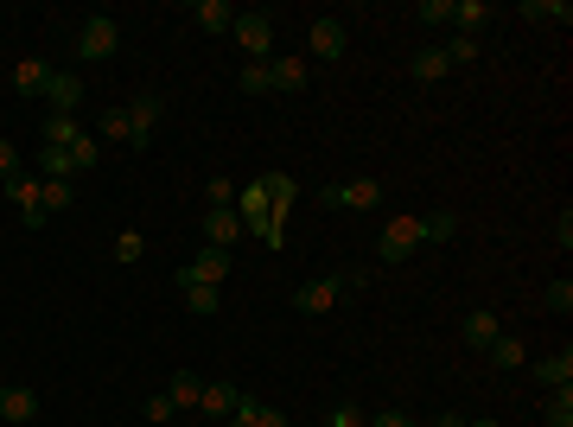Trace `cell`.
<instances>
[{"label":"cell","mask_w":573,"mask_h":427,"mask_svg":"<svg viewBox=\"0 0 573 427\" xmlns=\"http://www.w3.org/2000/svg\"><path fill=\"white\" fill-rule=\"evenodd\" d=\"M363 287H370V275H319V281H306L300 294H293V306L319 319V313H332L344 294H363Z\"/></svg>","instance_id":"1"},{"label":"cell","mask_w":573,"mask_h":427,"mask_svg":"<svg viewBox=\"0 0 573 427\" xmlns=\"http://www.w3.org/2000/svg\"><path fill=\"white\" fill-rule=\"evenodd\" d=\"M115 51H121V26L109 20V13L83 20V32H77V58H83V64H109Z\"/></svg>","instance_id":"2"},{"label":"cell","mask_w":573,"mask_h":427,"mask_svg":"<svg viewBox=\"0 0 573 427\" xmlns=\"http://www.w3.org/2000/svg\"><path fill=\"white\" fill-rule=\"evenodd\" d=\"M7 185V198H13V211H20V224L26 230H45L51 217H45V198H39V185L45 179H32V173H13V179H0Z\"/></svg>","instance_id":"3"},{"label":"cell","mask_w":573,"mask_h":427,"mask_svg":"<svg viewBox=\"0 0 573 427\" xmlns=\"http://www.w3.org/2000/svg\"><path fill=\"white\" fill-rule=\"evenodd\" d=\"M236 45L249 51V64H268V51H274V13H236Z\"/></svg>","instance_id":"4"},{"label":"cell","mask_w":573,"mask_h":427,"mask_svg":"<svg viewBox=\"0 0 573 427\" xmlns=\"http://www.w3.org/2000/svg\"><path fill=\"white\" fill-rule=\"evenodd\" d=\"M414 249H421V217H389L376 236V255L382 262H408Z\"/></svg>","instance_id":"5"},{"label":"cell","mask_w":573,"mask_h":427,"mask_svg":"<svg viewBox=\"0 0 573 427\" xmlns=\"http://www.w3.org/2000/svg\"><path fill=\"white\" fill-rule=\"evenodd\" d=\"M325 204H332V211H376L382 179H338V185H325Z\"/></svg>","instance_id":"6"},{"label":"cell","mask_w":573,"mask_h":427,"mask_svg":"<svg viewBox=\"0 0 573 427\" xmlns=\"http://www.w3.org/2000/svg\"><path fill=\"white\" fill-rule=\"evenodd\" d=\"M223 275H230V249L204 243V249H198V262H185V268H179L172 281H179V287H217Z\"/></svg>","instance_id":"7"},{"label":"cell","mask_w":573,"mask_h":427,"mask_svg":"<svg viewBox=\"0 0 573 427\" xmlns=\"http://www.w3.org/2000/svg\"><path fill=\"white\" fill-rule=\"evenodd\" d=\"M160 115H166V102L153 96V90L128 102V122H134V134H128V147H134V153H147V147H153V128H160Z\"/></svg>","instance_id":"8"},{"label":"cell","mask_w":573,"mask_h":427,"mask_svg":"<svg viewBox=\"0 0 573 427\" xmlns=\"http://www.w3.org/2000/svg\"><path fill=\"white\" fill-rule=\"evenodd\" d=\"M306 45H312V58H319V64H338L344 45H351V32H344V20H312L306 26Z\"/></svg>","instance_id":"9"},{"label":"cell","mask_w":573,"mask_h":427,"mask_svg":"<svg viewBox=\"0 0 573 427\" xmlns=\"http://www.w3.org/2000/svg\"><path fill=\"white\" fill-rule=\"evenodd\" d=\"M45 102H51V115H77V102H83V71H51Z\"/></svg>","instance_id":"10"},{"label":"cell","mask_w":573,"mask_h":427,"mask_svg":"<svg viewBox=\"0 0 573 427\" xmlns=\"http://www.w3.org/2000/svg\"><path fill=\"white\" fill-rule=\"evenodd\" d=\"M236 402H242V389H236V383H204V396H198V415L223 427V421L236 415Z\"/></svg>","instance_id":"11"},{"label":"cell","mask_w":573,"mask_h":427,"mask_svg":"<svg viewBox=\"0 0 573 427\" xmlns=\"http://www.w3.org/2000/svg\"><path fill=\"white\" fill-rule=\"evenodd\" d=\"M32 415H39V389H26V383H7V389H0V421L26 427Z\"/></svg>","instance_id":"12"},{"label":"cell","mask_w":573,"mask_h":427,"mask_svg":"<svg viewBox=\"0 0 573 427\" xmlns=\"http://www.w3.org/2000/svg\"><path fill=\"white\" fill-rule=\"evenodd\" d=\"M236 236H242V217H236V204H211V211H204V243L230 249Z\"/></svg>","instance_id":"13"},{"label":"cell","mask_w":573,"mask_h":427,"mask_svg":"<svg viewBox=\"0 0 573 427\" xmlns=\"http://www.w3.org/2000/svg\"><path fill=\"white\" fill-rule=\"evenodd\" d=\"M497 332H503V319L491 313V306H472V313L459 319V338H465V345H472V351H484V345H491Z\"/></svg>","instance_id":"14"},{"label":"cell","mask_w":573,"mask_h":427,"mask_svg":"<svg viewBox=\"0 0 573 427\" xmlns=\"http://www.w3.org/2000/svg\"><path fill=\"white\" fill-rule=\"evenodd\" d=\"M497 20V7L491 0H453V26H459V39H478L484 26Z\"/></svg>","instance_id":"15"},{"label":"cell","mask_w":573,"mask_h":427,"mask_svg":"<svg viewBox=\"0 0 573 427\" xmlns=\"http://www.w3.org/2000/svg\"><path fill=\"white\" fill-rule=\"evenodd\" d=\"M262 185H268V211H274V224H287L293 198H300V185H293V173H262Z\"/></svg>","instance_id":"16"},{"label":"cell","mask_w":573,"mask_h":427,"mask_svg":"<svg viewBox=\"0 0 573 427\" xmlns=\"http://www.w3.org/2000/svg\"><path fill=\"white\" fill-rule=\"evenodd\" d=\"M268 77H274V90H287V96H300L306 90V58H268Z\"/></svg>","instance_id":"17"},{"label":"cell","mask_w":573,"mask_h":427,"mask_svg":"<svg viewBox=\"0 0 573 427\" xmlns=\"http://www.w3.org/2000/svg\"><path fill=\"white\" fill-rule=\"evenodd\" d=\"M45 83H51L45 58H20V64H13V90H20V96H45Z\"/></svg>","instance_id":"18"},{"label":"cell","mask_w":573,"mask_h":427,"mask_svg":"<svg viewBox=\"0 0 573 427\" xmlns=\"http://www.w3.org/2000/svg\"><path fill=\"white\" fill-rule=\"evenodd\" d=\"M446 71H453V64H446L440 45H427V51H414V58H408V77H414V83H440Z\"/></svg>","instance_id":"19"},{"label":"cell","mask_w":573,"mask_h":427,"mask_svg":"<svg viewBox=\"0 0 573 427\" xmlns=\"http://www.w3.org/2000/svg\"><path fill=\"white\" fill-rule=\"evenodd\" d=\"M191 20H198L204 32H230V26H236V7H230V0H198V7H191Z\"/></svg>","instance_id":"20"},{"label":"cell","mask_w":573,"mask_h":427,"mask_svg":"<svg viewBox=\"0 0 573 427\" xmlns=\"http://www.w3.org/2000/svg\"><path fill=\"white\" fill-rule=\"evenodd\" d=\"M484 351H491V364H497V370H523V364H529L523 338H510V332H497V338H491V345H484Z\"/></svg>","instance_id":"21"},{"label":"cell","mask_w":573,"mask_h":427,"mask_svg":"<svg viewBox=\"0 0 573 427\" xmlns=\"http://www.w3.org/2000/svg\"><path fill=\"white\" fill-rule=\"evenodd\" d=\"M166 396H172V408H198V396H204V377H198V370H172Z\"/></svg>","instance_id":"22"},{"label":"cell","mask_w":573,"mask_h":427,"mask_svg":"<svg viewBox=\"0 0 573 427\" xmlns=\"http://www.w3.org/2000/svg\"><path fill=\"white\" fill-rule=\"evenodd\" d=\"M535 383H548V389H567L573 383V351H554L535 364Z\"/></svg>","instance_id":"23"},{"label":"cell","mask_w":573,"mask_h":427,"mask_svg":"<svg viewBox=\"0 0 573 427\" xmlns=\"http://www.w3.org/2000/svg\"><path fill=\"white\" fill-rule=\"evenodd\" d=\"M96 160H102V141L96 134H77L71 141V173H96Z\"/></svg>","instance_id":"24"},{"label":"cell","mask_w":573,"mask_h":427,"mask_svg":"<svg viewBox=\"0 0 573 427\" xmlns=\"http://www.w3.org/2000/svg\"><path fill=\"white\" fill-rule=\"evenodd\" d=\"M39 198H45V217H58V211H71V198H77V192H71V179H45V185H39Z\"/></svg>","instance_id":"25"},{"label":"cell","mask_w":573,"mask_h":427,"mask_svg":"<svg viewBox=\"0 0 573 427\" xmlns=\"http://www.w3.org/2000/svg\"><path fill=\"white\" fill-rule=\"evenodd\" d=\"M77 134H83L77 115H51V122H45V147H71Z\"/></svg>","instance_id":"26"},{"label":"cell","mask_w":573,"mask_h":427,"mask_svg":"<svg viewBox=\"0 0 573 427\" xmlns=\"http://www.w3.org/2000/svg\"><path fill=\"white\" fill-rule=\"evenodd\" d=\"M453 230H459V217H453V211H427V217H421V243H446Z\"/></svg>","instance_id":"27"},{"label":"cell","mask_w":573,"mask_h":427,"mask_svg":"<svg viewBox=\"0 0 573 427\" xmlns=\"http://www.w3.org/2000/svg\"><path fill=\"white\" fill-rule=\"evenodd\" d=\"M523 20H573V7H567V0H523Z\"/></svg>","instance_id":"28"},{"label":"cell","mask_w":573,"mask_h":427,"mask_svg":"<svg viewBox=\"0 0 573 427\" xmlns=\"http://www.w3.org/2000/svg\"><path fill=\"white\" fill-rule=\"evenodd\" d=\"M542 427H573V383H567V389H554V402H548Z\"/></svg>","instance_id":"29"},{"label":"cell","mask_w":573,"mask_h":427,"mask_svg":"<svg viewBox=\"0 0 573 427\" xmlns=\"http://www.w3.org/2000/svg\"><path fill=\"white\" fill-rule=\"evenodd\" d=\"M39 173L45 179H71V147H45L39 153Z\"/></svg>","instance_id":"30"},{"label":"cell","mask_w":573,"mask_h":427,"mask_svg":"<svg viewBox=\"0 0 573 427\" xmlns=\"http://www.w3.org/2000/svg\"><path fill=\"white\" fill-rule=\"evenodd\" d=\"M236 90H242V96H268V90H274V77H268V64H249V71H242V77H236Z\"/></svg>","instance_id":"31"},{"label":"cell","mask_w":573,"mask_h":427,"mask_svg":"<svg viewBox=\"0 0 573 427\" xmlns=\"http://www.w3.org/2000/svg\"><path fill=\"white\" fill-rule=\"evenodd\" d=\"M242 415H249V427H287V415H281V408H268V402H249V396H242Z\"/></svg>","instance_id":"32"},{"label":"cell","mask_w":573,"mask_h":427,"mask_svg":"<svg viewBox=\"0 0 573 427\" xmlns=\"http://www.w3.org/2000/svg\"><path fill=\"white\" fill-rule=\"evenodd\" d=\"M414 20H421V26H453V0H421Z\"/></svg>","instance_id":"33"},{"label":"cell","mask_w":573,"mask_h":427,"mask_svg":"<svg viewBox=\"0 0 573 427\" xmlns=\"http://www.w3.org/2000/svg\"><path fill=\"white\" fill-rule=\"evenodd\" d=\"M141 255H147V236L141 230H121L115 236V262H141Z\"/></svg>","instance_id":"34"},{"label":"cell","mask_w":573,"mask_h":427,"mask_svg":"<svg viewBox=\"0 0 573 427\" xmlns=\"http://www.w3.org/2000/svg\"><path fill=\"white\" fill-rule=\"evenodd\" d=\"M134 122H128V109H102V141H128Z\"/></svg>","instance_id":"35"},{"label":"cell","mask_w":573,"mask_h":427,"mask_svg":"<svg viewBox=\"0 0 573 427\" xmlns=\"http://www.w3.org/2000/svg\"><path fill=\"white\" fill-rule=\"evenodd\" d=\"M440 51H446L453 71H459V64H478V39H459V32H453V45H440Z\"/></svg>","instance_id":"36"},{"label":"cell","mask_w":573,"mask_h":427,"mask_svg":"<svg viewBox=\"0 0 573 427\" xmlns=\"http://www.w3.org/2000/svg\"><path fill=\"white\" fill-rule=\"evenodd\" d=\"M542 300H548V313H573V281H567V275H561V281H548V294H542Z\"/></svg>","instance_id":"37"},{"label":"cell","mask_w":573,"mask_h":427,"mask_svg":"<svg viewBox=\"0 0 573 427\" xmlns=\"http://www.w3.org/2000/svg\"><path fill=\"white\" fill-rule=\"evenodd\" d=\"M185 306H191V313H204V319H211L223 300H217V287H185Z\"/></svg>","instance_id":"38"},{"label":"cell","mask_w":573,"mask_h":427,"mask_svg":"<svg viewBox=\"0 0 573 427\" xmlns=\"http://www.w3.org/2000/svg\"><path fill=\"white\" fill-rule=\"evenodd\" d=\"M172 415H179V408H172V396H166V389H160V396H147V421H153V427H160V421H172Z\"/></svg>","instance_id":"39"},{"label":"cell","mask_w":573,"mask_h":427,"mask_svg":"<svg viewBox=\"0 0 573 427\" xmlns=\"http://www.w3.org/2000/svg\"><path fill=\"white\" fill-rule=\"evenodd\" d=\"M325 427H370V415H357V408H344V402H338V408H332V421H325Z\"/></svg>","instance_id":"40"},{"label":"cell","mask_w":573,"mask_h":427,"mask_svg":"<svg viewBox=\"0 0 573 427\" xmlns=\"http://www.w3.org/2000/svg\"><path fill=\"white\" fill-rule=\"evenodd\" d=\"M13 173H20V147L0 141V179H13Z\"/></svg>","instance_id":"41"},{"label":"cell","mask_w":573,"mask_h":427,"mask_svg":"<svg viewBox=\"0 0 573 427\" xmlns=\"http://www.w3.org/2000/svg\"><path fill=\"white\" fill-rule=\"evenodd\" d=\"M204 192H211V204H236V185H230V179H211Z\"/></svg>","instance_id":"42"},{"label":"cell","mask_w":573,"mask_h":427,"mask_svg":"<svg viewBox=\"0 0 573 427\" xmlns=\"http://www.w3.org/2000/svg\"><path fill=\"white\" fill-rule=\"evenodd\" d=\"M370 427H414L402 408H382V415H370Z\"/></svg>","instance_id":"43"},{"label":"cell","mask_w":573,"mask_h":427,"mask_svg":"<svg viewBox=\"0 0 573 427\" xmlns=\"http://www.w3.org/2000/svg\"><path fill=\"white\" fill-rule=\"evenodd\" d=\"M433 427H465V421H459V415H440V421H433Z\"/></svg>","instance_id":"44"},{"label":"cell","mask_w":573,"mask_h":427,"mask_svg":"<svg viewBox=\"0 0 573 427\" xmlns=\"http://www.w3.org/2000/svg\"><path fill=\"white\" fill-rule=\"evenodd\" d=\"M465 427H497V421H465Z\"/></svg>","instance_id":"45"}]
</instances>
